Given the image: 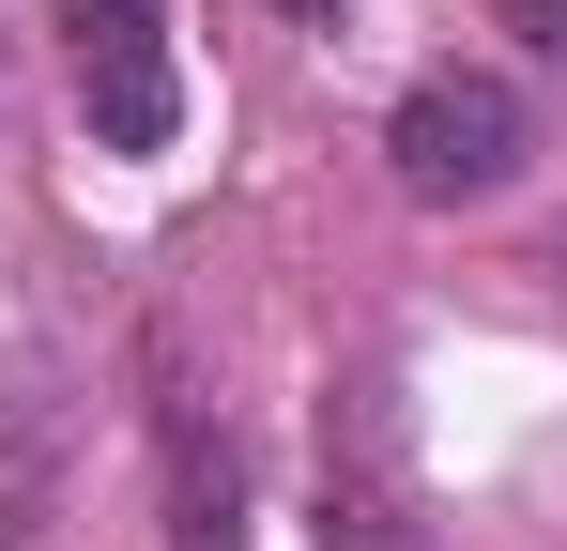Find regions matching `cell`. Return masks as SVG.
Returning <instances> with one entry per match:
<instances>
[{
	"instance_id": "1",
	"label": "cell",
	"mask_w": 567,
	"mask_h": 551,
	"mask_svg": "<svg viewBox=\"0 0 567 551\" xmlns=\"http://www.w3.org/2000/svg\"><path fill=\"white\" fill-rule=\"evenodd\" d=\"M383 154H399V199H506L522 154H537V107L522 77H491V62H430V77L399 92V123H383Z\"/></svg>"
},
{
	"instance_id": "2",
	"label": "cell",
	"mask_w": 567,
	"mask_h": 551,
	"mask_svg": "<svg viewBox=\"0 0 567 551\" xmlns=\"http://www.w3.org/2000/svg\"><path fill=\"white\" fill-rule=\"evenodd\" d=\"M62 77H78L107 154H169L185 77H169V15L154 0H62Z\"/></svg>"
},
{
	"instance_id": "3",
	"label": "cell",
	"mask_w": 567,
	"mask_h": 551,
	"mask_svg": "<svg viewBox=\"0 0 567 551\" xmlns=\"http://www.w3.org/2000/svg\"><path fill=\"white\" fill-rule=\"evenodd\" d=\"M169 551H246V475L199 398H169Z\"/></svg>"
},
{
	"instance_id": "4",
	"label": "cell",
	"mask_w": 567,
	"mask_h": 551,
	"mask_svg": "<svg viewBox=\"0 0 567 551\" xmlns=\"http://www.w3.org/2000/svg\"><path fill=\"white\" fill-rule=\"evenodd\" d=\"M491 15H506V31H522V46H537V62L567 77V0H491Z\"/></svg>"
},
{
	"instance_id": "5",
	"label": "cell",
	"mask_w": 567,
	"mask_h": 551,
	"mask_svg": "<svg viewBox=\"0 0 567 551\" xmlns=\"http://www.w3.org/2000/svg\"><path fill=\"white\" fill-rule=\"evenodd\" d=\"M291 15H338V0H291Z\"/></svg>"
},
{
	"instance_id": "6",
	"label": "cell",
	"mask_w": 567,
	"mask_h": 551,
	"mask_svg": "<svg viewBox=\"0 0 567 551\" xmlns=\"http://www.w3.org/2000/svg\"><path fill=\"white\" fill-rule=\"evenodd\" d=\"M553 276H567V261H553Z\"/></svg>"
}]
</instances>
